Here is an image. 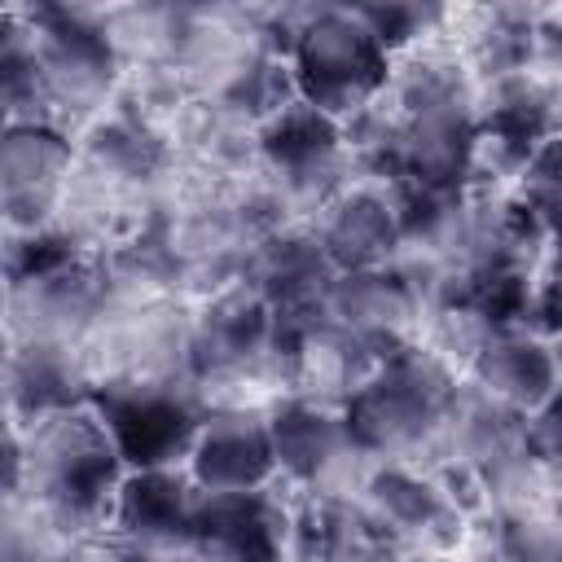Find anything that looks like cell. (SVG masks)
I'll list each match as a JSON object with an SVG mask.
<instances>
[{
    "label": "cell",
    "instance_id": "cell-5",
    "mask_svg": "<svg viewBox=\"0 0 562 562\" xmlns=\"http://www.w3.org/2000/svg\"><path fill=\"white\" fill-rule=\"evenodd\" d=\"M198 509L202 492L171 470H136L123 479L114 496V527L140 553H176L193 549L198 540Z\"/></svg>",
    "mask_w": 562,
    "mask_h": 562
},
{
    "label": "cell",
    "instance_id": "cell-11",
    "mask_svg": "<svg viewBox=\"0 0 562 562\" xmlns=\"http://www.w3.org/2000/svg\"><path fill=\"white\" fill-rule=\"evenodd\" d=\"M474 378L487 400L522 413L540 408L558 391V360L544 351V342L518 334V329H496L483 338L474 351Z\"/></svg>",
    "mask_w": 562,
    "mask_h": 562
},
{
    "label": "cell",
    "instance_id": "cell-23",
    "mask_svg": "<svg viewBox=\"0 0 562 562\" xmlns=\"http://www.w3.org/2000/svg\"><path fill=\"white\" fill-rule=\"evenodd\" d=\"M514 562H562V536H536L527 531L514 549Z\"/></svg>",
    "mask_w": 562,
    "mask_h": 562
},
{
    "label": "cell",
    "instance_id": "cell-2",
    "mask_svg": "<svg viewBox=\"0 0 562 562\" xmlns=\"http://www.w3.org/2000/svg\"><path fill=\"white\" fill-rule=\"evenodd\" d=\"M457 400L452 378L426 351H395L347 400V430L360 452H408L448 422Z\"/></svg>",
    "mask_w": 562,
    "mask_h": 562
},
{
    "label": "cell",
    "instance_id": "cell-17",
    "mask_svg": "<svg viewBox=\"0 0 562 562\" xmlns=\"http://www.w3.org/2000/svg\"><path fill=\"white\" fill-rule=\"evenodd\" d=\"M329 307H334V316H342V325L356 338H382L408 312V294L395 277H382L369 268V272H347L334 285Z\"/></svg>",
    "mask_w": 562,
    "mask_h": 562
},
{
    "label": "cell",
    "instance_id": "cell-1",
    "mask_svg": "<svg viewBox=\"0 0 562 562\" xmlns=\"http://www.w3.org/2000/svg\"><path fill=\"white\" fill-rule=\"evenodd\" d=\"M22 465L40 505L66 522H88L114 509V496L123 487V457L97 408H57L35 417L26 452L13 448V479Z\"/></svg>",
    "mask_w": 562,
    "mask_h": 562
},
{
    "label": "cell",
    "instance_id": "cell-19",
    "mask_svg": "<svg viewBox=\"0 0 562 562\" xmlns=\"http://www.w3.org/2000/svg\"><path fill=\"white\" fill-rule=\"evenodd\" d=\"M378 527V518H364L347 505H321V514H312L316 562H373L382 549Z\"/></svg>",
    "mask_w": 562,
    "mask_h": 562
},
{
    "label": "cell",
    "instance_id": "cell-16",
    "mask_svg": "<svg viewBox=\"0 0 562 562\" xmlns=\"http://www.w3.org/2000/svg\"><path fill=\"white\" fill-rule=\"evenodd\" d=\"M263 356H268V312L255 299H228L215 312H206V325L198 338L202 364L241 373Z\"/></svg>",
    "mask_w": 562,
    "mask_h": 562
},
{
    "label": "cell",
    "instance_id": "cell-18",
    "mask_svg": "<svg viewBox=\"0 0 562 562\" xmlns=\"http://www.w3.org/2000/svg\"><path fill=\"white\" fill-rule=\"evenodd\" d=\"M66 382H75V373L66 369V360L57 356V347L48 342H31L26 356L13 360V400L26 404L31 422L57 408H70V391Z\"/></svg>",
    "mask_w": 562,
    "mask_h": 562
},
{
    "label": "cell",
    "instance_id": "cell-22",
    "mask_svg": "<svg viewBox=\"0 0 562 562\" xmlns=\"http://www.w3.org/2000/svg\"><path fill=\"white\" fill-rule=\"evenodd\" d=\"M527 452L544 461H562V386L531 413L527 422Z\"/></svg>",
    "mask_w": 562,
    "mask_h": 562
},
{
    "label": "cell",
    "instance_id": "cell-15",
    "mask_svg": "<svg viewBox=\"0 0 562 562\" xmlns=\"http://www.w3.org/2000/svg\"><path fill=\"white\" fill-rule=\"evenodd\" d=\"M483 136L509 149L518 162H531V154L553 140L549 136V92L531 79H501L496 97L487 101Z\"/></svg>",
    "mask_w": 562,
    "mask_h": 562
},
{
    "label": "cell",
    "instance_id": "cell-7",
    "mask_svg": "<svg viewBox=\"0 0 562 562\" xmlns=\"http://www.w3.org/2000/svg\"><path fill=\"white\" fill-rule=\"evenodd\" d=\"M198 492H259L277 470L272 430L255 413H215L193 439Z\"/></svg>",
    "mask_w": 562,
    "mask_h": 562
},
{
    "label": "cell",
    "instance_id": "cell-10",
    "mask_svg": "<svg viewBox=\"0 0 562 562\" xmlns=\"http://www.w3.org/2000/svg\"><path fill=\"white\" fill-rule=\"evenodd\" d=\"M263 154H268V167L285 180V189L307 193V198L325 193L334 184V171L342 158L338 123L329 114L294 101L263 132Z\"/></svg>",
    "mask_w": 562,
    "mask_h": 562
},
{
    "label": "cell",
    "instance_id": "cell-21",
    "mask_svg": "<svg viewBox=\"0 0 562 562\" xmlns=\"http://www.w3.org/2000/svg\"><path fill=\"white\" fill-rule=\"evenodd\" d=\"M522 198H527V215L562 237V136L544 140L531 154L527 180H522Z\"/></svg>",
    "mask_w": 562,
    "mask_h": 562
},
{
    "label": "cell",
    "instance_id": "cell-9",
    "mask_svg": "<svg viewBox=\"0 0 562 562\" xmlns=\"http://www.w3.org/2000/svg\"><path fill=\"white\" fill-rule=\"evenodd\" d=\"M66 167H70V145L48 123L40 119L9 123L4 149H0V189H4L9 224L35 228L53 206Z\"/></svg>",
    "mask_w": 562,
    "mask_h": 562
},
{
    "label": "cell",
    "instance_id": "cell-4",
    "mask_svg": "<svg viewBox=\"0 0 562 562\" xmlns=\"http://www.w3.org/2000/svg\"><path fill=\"white\" fill-rule=\"evenodd\" d=\"M92 408L105 422L119 457L136 470H167L176 457L193 452L202 430L198 413L158 382H110Z\"/></svg>",
    "mask_w": 562,
    "mask_h": 562
},
{
    "label": "cell",
    "instance_id": "cell-3",
    "mask_svg": "<svg viewBox=\"0 0 562 562\" xmlns=\"http://www.w3.org/2000/svg\"><path fill=\"white\" fill-rule=\"evenodd\" d=\"M386 75V44L360 22L356 9H325L294 35L299 101L329 119L364 110Z\"/></svg>",
    "mask_w": 562,
    "mask_h": 562
},
{
    "label": "cell",
    "instance_id": "cell-14",
    "mask_svg": "<svg viewBox=\"0 0 562 562\" xmlns=\"http://www.w3.org/2000/svg\"><path fill=\"white\" fill-rule=\"evenodd\" d=\"M373 496V514L382 527L400 531V536H426V540H443L452 527V509L448 501L417 474L408 470H382L369 483Z\"/></svg>",
    "mask_w": 562,
    "mask_h": 562
},
{
    "label": "cell",
    "instance_id": "cell-8",
    "mask_svg": "<svg viewBox=\"0 0 562 562\" xmlns=\"http://www.w3.org/2000/svg\"><path fill=\"white\" fill-rule=\"evenodd\" d=\"M285 518L259 492H202L193 549L206 562H281Z\"/></svg>",
    "mask_w": 562,
    "mask_h": 562
},
{
    "label": "cell",
    "instance_id": "cell-13",
    "mask_svg": "<svg viewBox=\"0 0 562 562\" xmlns=\"http://www.w3.org/2000/svg\"><path fill=\"white\" fill-rule=\"evenodd\" d=\"M395 237H400V215L369 193H351L347 202L334 206L321 250L329 255V263L347 272H369L391 255Z\"/></svg>",
    "mask_w": 562,
    "mask_h": 562
},
{
    "label": "cell",
    "instance_id": "cell-20",
    "mask_svg": "<svg viewBox=\"0 0 562 562\" xmlns=\"http://www.w3.org/2000/svg\"><path fill=\"white\" fill-rule=\"evenodd\" d=\"M316 246H307V241H277L268 250V259H263V285L272 294H281V299H307L321 285L325 268H329V255L316 250Z\"/></svg>",
    "mask_w": 562,
    "mask_h": 562
},
{
    "label": "cell",
    "instance_id": "cell-24",
    "mask_svg": "<svg viewBox=\"0 0 562 562\" xmlns=\"http://www.w3.org/2000/svg\"><path fill=\"white\" fill-rule=\"evenodd\" d=\"M553 303H558V312H562V259H558V277H553Z\"/></svg>",
    "mask_w": 562,
    "mask_h": 562
},
{
    "label": "cell",
    "instance_id": "cell-12",
    "mask_svg": "<svg viewBox=\"0 0 562 562\" xmlns=\"http://www.w3.org/2000/svg\"><path fill=\"white\" fill-rule=\"evenodd\" d=\"M268 430H272L277 465L285 474L312 483V487L329 483L347 465V457L360 452L356 439H351V430H347V422L342 417H329L316 404H285V408H277L272 422H268Z\"/></svg>",
    "mask_w": 562,
    "mask_h": 562
},
{
    "label": "cell",
    "instance_id": "cell-6",
    "mask_svg": "<svg viewBox=\"0 0 562 562\" xmlns=\"http://www.w3.org/2000/svg\"><path fill=\"white\" fill-rule=\"evenodd\" d=\"M31 44H35L44 92L53 101L88 105L105 92L114 57H110L105 35L97 26H88L83 18L66 13V9H40L31 22Z\"/></svg>",
    "mask_w": 562,
    "mask_h": 562
}]
</instances>
